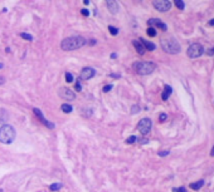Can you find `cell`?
I'll return each instance as SVG.
<instances>
[{
    "label": "cell",
    "instance_id": "obj_1",
    "mask_svg": "<svg viewBox=\"0 0 214 192\" xmlns=\"http://www.w3.org/2000/svg\"><path fill=\"white\" fill-rule=\"evenodd\" d=\"M87 40L83 37H68L63 39L61 42V48L65 52H70V50H77L79 48H82L83 45H86Z\"/></svg>",
    "mask_w": 214,
    "mask_h": 192
},
{
    "label": "cell",
    "instance_id": "obj_2",
    "mask_svg": "<svg viewBox=\"0 0 214 192\" xmlns=\"http://www.w3.org/2000/svg\"><path fill=\"white\" fill-rule=\"evenodd\" d=\"M160 45L163 48V50L168 54H178L180 53V44L178 43V40L172 37H165L161 38Z\"/></svg>",
    "mask_w": 214,
    "mask_h": 192
},
{
    "label": "cell",
    "instance_id": "obj_3",
    "mask_svg": "<svg viewBox=\"0 0 214 192\" xmlns=\"http://www.w3.org/2000/svg\"><path fill=\"white\" fill-rule=\"evenodd\" d=\"M16 137V132L14 129V127L4 124L0 128V142L4 143V145H10V143L14 142Z\"/></svg>",
    "mask_w": 214,
    "mask_h": 192
},
{
    "label": "cell",
    "instance_id": "obj_4",
    "mask_svg": "<svg viewBox=\"0 0 214 192\" xmlns=\"http://www.w3.org/2000/svg\"><path fill=\"white\" fill-rule=\"evenodd\" d=\"M156 64L153 62H135L132 64V69L140 75H149L155 70Z\"/></svg>",
    "mask_w": 214,
    "mask_h": 192
},
{
    "label": "cell",
    "instance_id": "obj_5",
    "mask_svg": "<svg viewBox=\"0 0 214 192\" xmlns=\"http://www.w3.org/2000/svg\"><path fill=\"white\" fill-rule=\"evenodd\" d=\"M203 53H204V48H203V45H202V44H199V43H193V44H190V47H189L188 50H186L188 57L192 58V59L199 58Z\"/></svg>",
    "mask_w": 214,
    "mask_h": 192
},
{
    "label": "cell",
    "instance_id": "obj_6",
    "mask_svg": "<svg viewBox=\"0 0 214 192\" xmlns=\"http://www.w3.org/2000/svg\"><path fill=\"white\" fill-rule=\"evenodd\" d=\"M151 126H153V123H151L150 118H142L139 123H137V129L140 131L141 135L145 136V135H149V133H150Z\"/></svg>",
    "mask_w": 214,
    "mask_h": 192
},
{
    "label": "cell",
    "instance_id": "obj_7",
    "mask_svg": "<svg viewBox=\"0 0 214 192\" xmlns=\"http://www.w3.org/2000/svg\"><path fill=\"white\" fill-rule=\"evenodd\" d=\"M153 5L160 13H166L171 8V3L169 0H153Z\"/></svg>",
    "mask_w": 214,
    "mask_h": 192
},
{
    "label": "cell",
    "instance_id": "obj_8",
    "mask_svg": "<svg viewBox=\"0 0 214 192\" xmlns=\"http://www.w3.org/2000/svg\"><path fill=\"white\" fill-rule=\"evenodd\" d=\"M58 95L61 98L65 99V101H73L76 99V94L73 91H71L70 88H65V87H62L59 91H58Z\"/></svg>",
    "mask_w": 214,
    "mask_h": 192
},
{
    "label": "cell",
    "instance_id": "obj_9",
    "mask_svg": "<svg viewBox=\"0 0 214 192\" xmlns=\"http://www.w3.org/2000/svg\"><path fill=\"white\" fill-rule=\"evenodd\" d=\"M96 75V70H95V68H91V67H86L82 69L81 72V74H79V77H81V79H83V80H88V79H91V78H93Z\"/></svg>",
    "mask_w": 214,
    "mask_h": 192
},
{
    "label": "cell",
    "instance_id": "obj_10",
    "mask_svg": "<svg viewBox=\"0 0 214 192\" xmlns=\"http://www.w3.org/2000/svg\"><path fill=\"white\" fill-rule=\"evenodd\" d=\"M147 24L151 26V28H160L163 32H165V30L168 29L166 24L163 23L160 19H156V18H153V19H149L147 20Z\"/></svg>",
    "mask_w": 214,
    "mask_h": 192
},
{
    "label": "cell",
    "instance_id": "obj_11",
    "mask_svg": "<svg viewBox=\"0 0 214 192\" xmlns=\"http://www.w3.org/2000/svg\"><path fill=\"white\" fill-rule=\"evenodd\" d=\"M106 4H107V8H108L110 13L116 14V13L119 11V5H117L116 0H106Z\"/></svg>",
    "mask_w": 214,
    "mask_h": 192
},
{
    "label": "cell",
    "instance_id": "obj_12",
    "mask_svg": "<svg viewBox=\"0 0 214 192\" xmlns=\"http://www.w3.org/2000/svg\"><path fill=\"white\" fill-rule=\"evenodd\" d=\"M132 44H134V47H135V49H136V52L140 54V55H144L145 54V48H144V45L141 44V42L140 40H132Z\"/></svg>",
    "mask_w": 214,
    "mask_h": 192
},
{
    "label": "cell",
    "instance_id": "obj_13",
    "mask_svg": "<svg viewBox=\"0 0 214 192\" xmlns=\"http://www.w3.org/2000/svg\"><path fill=\"white\" fill-rule=\"evenodd\" d=\"M140 42H141V44L144 45V48L145 49H147V50H155V48H156V45H155L154 43H151V42H149V40H146V39H144V38H141L140 39Z\"/></svg>",
    "mask_w": 214,
    "mask_h": 192
},
{
    "label": "cell",
    "instance_id": "obj_14",
    "mask_svg": "<svg viewBox=\"0 0 214 192\" xmlns=\"http://www.w3.org/2000/svg\"><path fill=\"white\" fill-rule=\"evenodd\" d=\"M171 93H172V88L170 87V85H165V87H164V92H163V94H161L163 101H166V99L170 97Z\"/></svg>",
    "mask_w": 214,
    "mask_h": 192
},
{
    "label": "cell",
    "instance_id": "obj_15",
    "mask_svg": "<svg viewBox=\"0 0 214 192\" xmlns=\"http://www.w3.org/2000/svg\"><path fill=\"white\" fill-rule=\"evenodd\" d=\"M9 118V113L5 111V109L0 108V124H3V123H5L6 121H8Z\"/></svg>",
    "mask_w": 214,
    "mask_h": 192
},
{
    "label": "cell",
    "instance_id": "obj_16",
    "mask_svg": "<svg viewBox=\"0 0 214 192\" xmlns=\"http://www.w3.org/2000/svg\"><path fill=\"white\" fill-rule=\"evenodd\" d=\"M203 185H204V181L200 180V181H196V182L190 183V188H193V190H199V188L203 187Z\"/></svg>",
    "mask_w": 214,
    "mask_h": 192
},
{
    "label": "cell",
    "instance_id": "obj_17",
    "mask_svg": "<svg viewBox=\"0 0 214 192\" xmlns=\"http://www.w3.org/2000/svg\"><path fill=\"white\" fill-rule=\"evenodd\" d=\"M61 108H62V111H63L64 113H71L72 111H73V107H72V105H70V104H67V103L62 104Z\"/></svg>",
    "mask_w": 214,
    "mask_h": 192
},
{
    "label": "cell",
    "instance_id": "obj_18",
    "mask_svg": "<svg viewBox=\"0 0 214 192\" xmlns=\"http://www.w3.org/2000/svg\"><path fill=\"white\" fill-rule=\"evenodd\" d=\"M174 4L177 5V8L180 9V10H184V8H185V4H184L183 0H174Z\"/></svg>",
    "mask_w": 214,
    "mask_h": 192
},
{
    "label": "cell",
    "instance_id": "obj_19",
    "mask_svg": "<svg viewBox=\"0 0 214 192\" xmlns=\"http://www.w3.org/2000/svg\"><path fill=\"white\" fill-rule=\"evenodd\" d=\"M59 188H62V183L58 182V183H52L50 187H49V190L50 191H58Z\"/></svg>",
    "mask_w": 214,
    "mask_h": 192
},
{
    "label": "cell",
    "instance_id": "obj_20",
    "mask_svg": "<svg viewBox=\"0 0 214 192\" xmlns=\"http://www.w3.org/2000/svg\"><path fill=\"white\" fill-rule=\"evenodd\" d=\"M33 113H34V114H35L39 119L42 118V117H44L43 113H42V111H40V109H38V108H33Z\"/></svg>",
    "mask_w": 214,
    "mask_h": 192
},
{
    "label": "cell",
    "instance_id": "obj_21",
    "mask_svg": "<svg viewBox=\"0 0 214 192\" xmlns=\"http://www.w3.org/2000/svg\"><path fill=\"white\" fill-rule=\"evenodd\" d=\"M137 141V137H135V136H130L129 138L126 139V143L127 145H132V143H135Z\"/></svg>",
    "mask_w": 214,
    "mask_h": 192
},
{
    "label": "cell",
    "instance_id": "obj_22",
    "mask_svg": "<svg viewBox=\"0 0 214 192\" xmlns=\"http://www.w3.org/2000/svg\"><path fill=\"white\" fill-rule=\"evenodd\" d=\"M146 33H147V35L149 37H155L156 35V30H155V28H147V30H146Z\"/></svg>",
    "mask_w": 214,
    "mask_h": 192
},
{
    "label": "cell",
    "instance_id": "obj_23",
    "mask_svg": "<svg viewBox=\"0 0 214 192\" xmlns=\"http://www.w3.org/2000/svg\"><path fill=\"white\" fill-rule=\"evenodd\" d=\"M65 80H67V83H72V82L74 80V77L71 73H68V72H67V73H65Z\"/></svg>",
    "mask_w": 214,
    "mask_h": 192
},
{
    "label": "cell",
    "instance_id": "obj_24",
    "mask_svg": "<svg viewBox=\"0 0 214 192\" xmlns=\"http://www.w3.org/2000/svg\"><path fill=\"white\" fill-rule=\"evenodd\" d=\"M108 30H110V33H111L112 35H117V34H119V29L115 28V26H112V25L108 26Z\"/></svg>",
    "mask_w": 214,
    "mask_h": 192
},
{
    "label": "cell",
    "instance_id": "obj_25",
    "mask_svg": "<svg viewBox=\"0 0 214 192\" xmlns=\"http://www.w3.org/2000/svg\"><path fill=\"white\" fill-rule=\"evenodd\" d=\"M20 37L24 38V39H25V40H30V42H32V40H33V37L30 35V34H27V33H22V34H20Z\"/></svg>",
    "mask_w": 214,
    "mask_h": 192
},
{
    "label": "cell",
    "instance_id": "obj_26",
    "mask_svg": "<svg viewBox=\"0 0 214 192\" xmlns=\"http://www.w3.org/2000/svg\"><path fill=\"white\" fill-rule=\"evenodd\" d=\"M140 112V107L139 105H132V108H131V113L132 114H135V113H139Z\"/></svg>",
    "mask_w": 214,
    "mask_h": 192
},
{
    "label": "cell",
    "instance_id": "obj_27",
    "mask_svg": "<svg viewBox=\"0 0 214 192\" xmlns=\"http://www.w3.org/2000/svg\"><path fill=\"white\" fill-rule=\"evenodd\" d=\"M112 88H113V87H112L111 84H107V85H105V87H103V89H102V91L105 92V93H107V92H110V91H111Z\"/></svg>",
    "mask_w": 214,
    "mask_h": 192
},
{
    "label": "cell",
    "instance_id": "obj_28",
    "mask_svg": "<svg viewBox=\"0 0 214 192\" xmlns=\"http://www.w3.org/2000/svg\"><path fill=\"white\" fill-rule=\"evenodd\" d=\"M76 91L79 92V91H82V85H81V82H76Z\"/></svg>",
    "mask_w": 214,
    "mask_h": 192
},
{
    "label": "cell",
    "instance_id": "obj_29",
    "mask_svg": "<svg viewBox=\"0 0 214 192\" xmlns=\"http://www.w3.org/2000/svg\"><path fill=\"white\" fill-rule=\"evenodd\" d=\"M169 153H170L169 151H160V152H159V156H160V157H165V156H168Z\"/></svg>",
    "mask_w": 214,
    "mask_h": 192
},
{
    "label": "cell",
    "instance_id": "obj_30",
    "mask_svg": "<svg viewBox=\"0 0 214 192\" xmlns=\"http://www.w3.org/2000/svg\"><path fill=\"white\" fill-rule=\"evenodd\" d=\"M159 118H160V122H165V121H166V118H168V116L165 114V113H161Z\"/></svg>",
    "mask_w": 214,
    "mask_h": 192
},
{
    "label": "cell",
    "instance_id": "obj_31",
    "mask_svg": "<svg viewBox=\"0 0 214 192\" xmlns=\"http://www.w3.org/2000/svg\"><path fill=\"white\" fill-rule=\"evenodd\" d=\"M172 191H174V192H186V188H184V187H179V188H174Z\"/></svg>",
    "mask_w": 214,
    "mask_h": 192
},
{
    "label": "cell",
    "instance_id": "obj_32",
    "mask_svg": "<svg viewBox=\"0 0 214 192\" xmlns=\"http://www.w3.org/2000/svg\"><path fill=\"white\" fill-rule=\"evenodd\" d=\"M92 113H93V111H92V109H89V108H88L87 111L85 112V116H86V117H89V116H91Z\"/></svg>",
    "mask_w": 214,
    "mask_h": 192
},
{
    "label": "cell",
    "instance_id": "obj_33",
    "mask_svg": "<svg viewBox=\"0 0 214 192\" xmlns=\"http://www.w3.org/2000/svg\"><path fill=\"white\" fill-rule=\"evenodd\" d=\"M81 13H82V14H83L85 16H88V15H89V11H88L87 9H82V10H81Z\"/></svg>",
    "mask_w": 214,
    "mask_h": 192
},
{
    "label": "cell",
    "instance_id": "obj_34",
    "mask_svg": "<svg viewBox=\"0 0 214 192\" xmlns=\"http://www.w3.org/2000/svg\"><path fill=\"white\" fill-rule=\"evenodd\" d=\"M207 54H208V55H214V47L212 48V49L207 50Z\"/></svg>",
    "mask_w": 214,
    "mask_h": 192
},
{
    "label": "cell",
    "instance_id": "obj_35",
    "mask_svg": "<svg viewBox=\"0 0 214 192\" xmlns=\"http://www.w3.org/2000/svg\"><path fill=\"white\" fill-rule=\"evenodd\" d=\"M139 142L141 145H144V143H147V139H139Z\"/></svg>",
    "mask_w": 214,
    "mask_h": 192
},
{
    "label": "cell",
    "instance_id": "obj_36",
    "mask_svg": "<svg viewBox=\"0 0 214 192\" xmlns=\"http://www.w3.org/2000/svg\"><path fill=\"white\" fill-rule=\"evenodd\" d=\"M5 83V79H4V77H0V84H4Z\"/></svg>",
    "mask_w": 214,
    "mask_h": 192
},
{
    "label": "cell",
    "instance_id": "obj_37",
    "mask_svg": "<svg viewBox=\"0 0 214 192\" xmlns=\"http://www.w3.org/2000/svg\"><path fill=\"white\" fill-rule=\"evenodd\" d=\"M111 58H112V59H116V58H117V54H116V53L111 54Z\"/></svg>",
    "mask_w": 214,
    "mask_h": 192
},
{
    "label": "cell",
    "instance_id": "obj_38",
    "mask_svg": "<svg viewBox=\"0 0 214 192\" xmlns=\"http://www.w3.org/2000/svg\"><path fill=\"white\" fill-rule=\"evenodd\" d=\"M110 77H113V78H119L120 75H119V74H110Z\"/></svg>",
    "mask_w": 214,
    "mask_h": 192
},
{
    "label": "cell",
    "instance_id": "obj_39",
    "mask_svg": "<svg viewBox=\"0 0 214 192\" xmlns=\"http://www.w3.org/2000/svg\"><path fill=\"white\" fill-rule=\"evenodd\" d=\"M210 156H212V157H214V146H213L212 151H210Z\"/></svg>",
    "mask_w": 214,
    "mask_h": 192
},
{
    "label": "cell",
    "instance_id": "obj_40",
    "mask_svg": "<svg viewBox=\"0 0 214 192\" xmlns=\"http://www.w3.org/2000/svg\"><path fill=\"white\" fill-rule=\"evenodd\" d=\"M209 25H214V19H212V20L209 22Z\"/></svg>",
    "mask_w": 214,
    "mask_h": 192
},
{
    "label": "cell",
    "instance_id": "obj_41",
    "mask_svg": "<svg viewBox=\"0 0 214 192\" xmlns=\"http://www.w3.org/2000/svg\"><path fill=\"white\" fill-rule=\"evenodd\" d=\"M88 3H89V0H85V4H86V5H87Z\"/></svg>",
    "mask_w": 214,
    "mask_h": 192
},
{
    "label": "cell",
    "instance_id": "obj_42",
    "mask_svg": "<svg viewBox=\"0 0 214 192\" xmlns=\"http://www.w3.org/2000/svg\"><path fill=\"white\" fill-rule=\"evenodd\" d=\"M3 67H4V66H3V63H0V69H1Z\"/></svg>",
    "mask_w": 214,
    "mask_h": 192
},
{
    "label": "cell",
    "instance_id": "obj_43",
    "mask_svg": "<svg viewBox=\"0 0 214 192\" xmlns=\"http://www.w3.org/2000/svg\"><path fill=\"white\" fill-rule=\"evenodd\" d=\"M0 192H4V191H3V190H1V188H0Z\"/></svg>",
    "mask_w": 214,
    "mask_h": 192
}]
</instances>
